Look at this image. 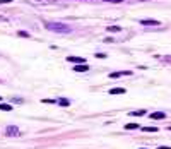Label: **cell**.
<instances>
[{
  "label": "cell",
  "mask_w": 171,
  "mask_h": 149,
  "mask_svg": "<svg viewBox=\"0 0 171 149\" xmlns=\"http://www.w3.org/2000/svg\"><path fill=\"white\" fill-rule=\"evenodd\" d=\"M45 28L50 29V31H53V33H62V34H67V33L72 31L70 26L62 24V22H45Z\"/></svg>",
  "instance_id": "obj_1"
},
{
  "label": "cell",
  "mask_w": 171,
  "mask_h": 149,
  "mask_svg": "<svg viewBox=\"0 0 171 149\" xmlns=\"http://www.w3.org/2000/svg\"><path fill=\"white\" fill-rule=\"evenodd\" d=\"M5 134H7L9 137H16V135H19V129H17L16 125H9V127L5 129Z\"/></svg>",
  "instance_id": "obj_2"
},
{
  "label": "cell",
  "mask_w": 171,
  "mask_h": 149,
  "mask_svg": "<svg viewBox=\"0 0 171 149\" xmlns=\"http://www.w3.org/2000/svg\"><path fill=\"white\" fill-rule=\"evenodd\" d=\"M140 24H142V26H159L161 22H159V21H154V19H142Z\"/></svg>",
  "instance_id": "obj_3"
},
{
  "label": "cell",
  "mask_w": 171,
  "mask_h": 149,
  "mask_svg": "<svg viewBox=\"0 0 171 149\" xmlns=\"http://www.w3.org/2000/svg\"><path fill=\"white\" fill-rule=\"evenodd\" d=\"M151 118L152 120H164V118H166V113L164 112H154V113H151Z\"/></svg>",
  "instance_id": "obj_4"
},
{
  "label": "cell",
  "mask_w": 171,
  "mask_h": 149,
  "mask_svg": "<svg viewBox=\"0 0 171 149\" xmlns=\"http://www.w3.org/2000/svg\"><path fill=\"white\" fill-rule=\"evenodd\" d=\"M74 70L76 72H87L89 70V65L87 63H77L76 67H74Z\"/></svg>",
  "instance_id": "obj_5"
},
{
  "label": "cell",
  "mask_w": 171,
  "mask_h": 149,
  "mask_svg": "<svg viewBox=\"0 0 171 149\" xmlns=\"http://www.w3.org/2000/svg\"><path fill=\"white\" fill-rule=\"evenodd\" d=\"M122 75H132V72H130V70H120V72H111V74H110V77H111V79H116V77H122Z\"/></svg>",
  "instance_id": "obj_6"
},
{
  "label": "cell",
  "mask_w": 171,
  "mask_h": 149,
  "mask_svg": "<svg viewBox=\"0 0 171 149\" xmlns=\"http://www.w3.org/2000/svg\"><path fill=\"white\" fill-rule=\"evenodd\" d=\"M67 62H72V63H86V60L82 57H67Z\"/></svg>",
  "instance_id": "obj_7"
},
{
  "label": "cell",
  "mask_w": 171,
  "mask_h": 149,
  "mask_svg": "<svg viewBox=\"0 0 171 149\" xmlns=\"http://www.w3.org/2000/svg\"><path fill=\"white\" fill-rule=\"evenodd\" d=\"M127 93V89L125 88H113V89H110V94L115 96V94H125Z\"/></svg>",
  "instance_id": "obj_8"
},
{
  "label": "cell",
  "mask_w": 171,
  "mask_h": 149,
  "mask_svg": "<svg viewBox=\"0 0 171 149\" xmlns=\"http://www.w3.org/2000/svg\"><path fill=\"white\" fill-rule=\"evenodd\" d=\"M146 110H133V112H130L128 113V115H130V117H142V115H146Z\"/></svg>",
  "instance_id": "obj_9"
},
{
  "label": "cell",
  "mask_w": 171,
  "mask_h": 149,
  "mask_svg": "<svg viewBox=\"0 0 171 149\" xmlns=\"http://www.w3.org/2000/svg\"><path fill=\"white\" fill-rule=\"evenodd\" d=\"M0 110L2 112H10V110H14L10 105H7V103H0Z\"/></svg>",
  "instance_id": "obj_10"
},
{
  "label": "cell",
  "mask_w": 171,
  "mask_h": 149,
  "mask_svg": "<svg viewBox=\"0 0 171 149\" xmlns=\"http://www.w3.org/2000/svg\"><path fill=\"white\" fill-rule=\"evenodd\" d=\"M125 129H127V130H133V129H139V125H137V123H127Z\"/></svg>",
  "instance_id": "obj_11"
},
{
  "label": "cell",
  "mask_w": 171,
  "mask_h": 149,
  "mask_svg": "<svg viewBox=\"0 0 171 149\" xmlns=\"http://www.w3.org/2000/svg\"><path fill=\"white\" fill-rule=\"evenodd\" d=\"M58 105H62V106H69V105H70V101L63 98V99H58Z\"/></svg>",
  "instance_id": "obj_12"
},
{
  "label": "cell",
  "mask_w": 171,
  "mask_h": 149,
  "mask_svg": "<svg viewBox=\"0 0 171 149\" xmlns=\"http://www.w3.org/2000/svg\"><path fill=\"white\" fill-rule=\"evenodd\" d=\"M106 29H108L110 33H118V31H120V28H118V26H110V28H106Z\"/></svg>",
  "instance_id": "obj_13"
},
{
  "label": "cell",
  "mask_w": 171,
  "mask_h": 149,
  "mask_svg": "<svg viewBox=\"0 0 171 149\" xmlns=\"http://www.w3.org/2000/svg\"><path fill=\"white\" fill-rule=\"evenodd\" d=\"M142 130L144 132H157V129H156V127H144Z\"/></svg>",
  "instance_id": "obj_14"
},
{
  "label": "cell",
  "mask_w": 171,
  "mask_h": 149,
  "mask_svg": "<svg viewBox=\"0 0 171 149\" xmlns=\"http://www.w3.org/2000/svg\"><path fill=\"white\" fill-rule=\"evenodd\" d=\"M19 36H22V38H29V33H26V31H19Z\"/></svg>",
  "instance_id": "obj_15"
},
{
  "label": "cell",
  "mask_w": 171,
  "mask_h": 149,
  "mask_svg": "<svg viewBox=\"0 0 171 149\" xmlns=\"http://www.w3.org/2000/svg\"><path fill=\"white\" fill-rule=\"evenodd\" d=\"M104 2H111V3H120V2H123V0H104Z\"/></svg>",
  "instance_id": "obj_16"
},
{
  "label": "cell",
  "mask_w": 171,
  "mask_h": 149,
  "mask_svg": "<svg viewBox=\"0 0 171 149\" xmlns=\"http://www.w3.org/2000/svg\"><path fill=\"white\" fill-rule=\"evenodd\" d=\"M9 2H12V0H0V3H9Z\"/></svg>",
  "instance_id": "obj_17"
},
{
  "label": "cell",
  "mask_w": 171,
  "mask_h": 149,
  "mask_svg": "<svg viewBox=\"0 0 171 149\" xmlns=\"http://www.w3.org/2000/svg\"><path fill=\"white\" fill-rule=\"evenodd\" d=\"M157 149H171V148H168V146H161V148H157Z\"/></svg>",
  "instance_id": "obj_18"
},
{
  "label": "cell",
  "mask_w": 171,
  "mask_h": 149,
  "mask_svg": "<svg viewBox=\"0 0 171 149\" xmlns=\"http://www.w3.org/2000/svg\"><path fill=\"white\" fill-rule=\"evenodd\" d=\"M0 21H5V17H2V16H0Z\"/></svg>",
  "instance_id": "obj_19"
},
{
  "label": "cell",
  "mask_w": 171,
  "mask_h": 149,
  "mask_svg": "<svg viewBox=\"0 0 171 149\" xmlns=\"http://www.w3.org/2000/svg\"><path fill=\"white\" fill-rule=\"evenodd\" d=\"M139 149H147V148H139Z\"/></svg>",
  "instance_id": "obj_20"
},
{
  "label": "cell",
  "mask_w": 171,
  "mask_h": 149,
  "mask_svg": "<svg viewBox=\"0 0 171 149\" xmlns=\"http://www.w3.org/2000/svg\"><path fill=\"white\" fill-rule=\"evenodd\" d=\"M0 103H2V96H0Z\"/></svg>",
  "instance_id": "obj_21"
},
{
  "label": "cell",
  "mask_w": 171,
  "mask_h": 149,
  "mask_svg": "<svg viewBox=\"0 0 171 149\" xmlns=\"http://www.w3.org/2000/svg\"><path fill=\"white\" fill-rule=\"evenodd\" d=\"M170 129H171V127H170Z\"/></svg>",
  "instance_id": "obj_22"
}]
</instances>
